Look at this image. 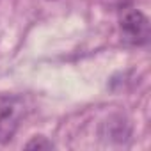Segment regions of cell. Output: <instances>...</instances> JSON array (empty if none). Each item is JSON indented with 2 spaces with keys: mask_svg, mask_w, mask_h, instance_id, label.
I'll return each mask as SVG.
<instances>
[{
  "mask_svg": "<svg viewBox=\"0 0 151 151\" xmlns=\"http://www.w3.org/2000/svg\"><path fill=\"white\" fill-rule=\"evenodd\" d=\"M27 103L22 96L2 94L0 96V146L13 140L22 119L25 117Z\"/></svg>",
  "mask_w": 151,
  "mask_h": 151,
  "instance_id": "6da1fadb",
  "label": "cell"
},
{
  "mask_svg": "<svg viewBox=\"0 0 151 151\" xmlns=\"http://www.w3.org/2000/svg\"><path fill=\"white\" fill-rule=\"evenodd\" d=\"M25 147L27 149H52V147H55L53 146V142H50L46 137H34L32 140H29L27 144H25Z\"/></svg>",
  "mask_w": 151,
  "mask_h": 151,
  "instance_id": "3957f363",
  "label": "cell"
},
{
  "mask_svg": "<svg viewBox=\"0 0 151 151\" xmlns=\"http://www.w3.org/2000/svg\"><path fill=\"white\" fill-rule=\"evenodd\" d=\"M119 36L128 46H144L149 43V20L144 13L126 7L119 14Z\"/></svg>",
  "mask_w": 151,
  "mask_h": 151,
  "instance_id": "7a4b0ae2",
  "label": "cell"
}]
</instances>
